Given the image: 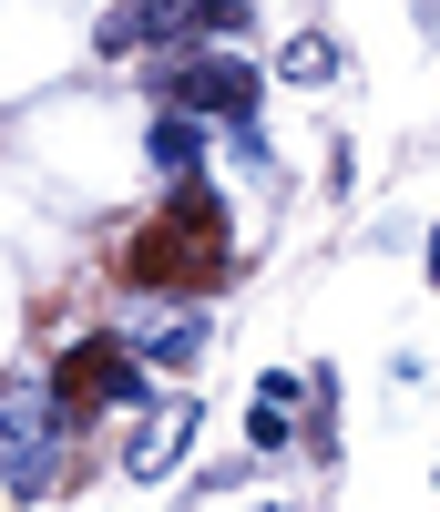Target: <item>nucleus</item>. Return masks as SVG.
Here are the masks:
<instances>
[{
    "label": "nucleus",
    "mask_w": 440,
    "mask_h": 512,
    "mask_svg": "<svg viewBox=\"0 0 440 512\" xmlns=\"http://www.w3.org/2000/svg\"><path fill=\"white\" fill-rule=\"evenodd\" d=\"M174 31H246V0H174Z\"/></svg>",
    "instance_id": "obj_10"
},
{
    "label": "nucleus",
    "mask_w": 440,
    "mask_h": 512,
    "mask_svg": "<svg viewBox=\"0 0 440 512\" xmlns=\"http://www.w3.org/2000/svg\"><path fill=\"white\" fill-rule=\"evenodd\" d=\"M52 400H62V420L134 410V400H144V359H134V338H72L62 369H52Z\"/></svg>",
    "instance_id": "obj_4"
},
{
    "label": "nucleus",
    "mask_w": 440,
    "mask_h": 512,
    "mask_svg": "<svg viewBox=\"0 0 440 512\" xmlns=\"http://www.w3.org/2000/svg\"><path fill=\"white\" fill-rule=\"evenodd\" d=\"M205 338H215L205 318H164V328L134 338V359H154V369H195V359H205Z\"/></svg>",
    "instance_id": "obj_7"
},
{
    "label": "nucleus",
    "mask_w": 440,
    "mask_h": 512,
    "mask_svg": "<svg viewBox=\"0 0 440 512\" xmlns=\"http://www.w3.org/2000/svg\"><path fill=\"white\" fill-rule=\"evenodd\" d=\"M195 420H205L195 400H154V420H144V431H134V441H123V472H134V482H154V472H164V461H174V451H185V441H195Z\"/></svg>",
    "instance_id": "obj_5"
},
{
    "label": "nucleus",
    "mask_w": 440,
    "mask_h": 512,
    "mask_svg": "<svg viewBox=\"0 0 440 512\" xmlns=\"http://www.w3.org/2000/svg\"><path fill=\"white\" fill-rule=\"evenodd\" d=\"M430 277H440V226H430Z\"/></svg>",
    "instance_id": "obj_11"
},
{
    "label": "nucleus",
    "mask_w": 440,
    "mask_h": 512,
    "mask_svg": "<svg viewBox=\"0 0 440 512\" xmlns=\"http://www.w3.org/2000/svg\"><path fill=\"white\" fill-rule=\"evenodd\" d=\"M226 256H236L226 246V205H215L205 185H185L134 246H123V277H134V287H215Z\"/></svg>",
    "instance_id": "obj_1"
},
{
    "label": "nucleus",
    "mask_w": 440,
    "mask_h": 512,
    "mask_svg": "<svg viewBox=\"0 0 440 512\" xmlns=\"http://www.w3.org/2000/svg\"><path fill=\"white\" fill-rule=\"evenodd\" d=\"M154 164H164L174 185H195V164H205V123L164 103V123H154Z\"/></svg>",
    "instance_id": "obj_6"
},
{
    "label": "nucleus",
    "mask_w": 440,
    "mask_h": 512,
    "mask_svg": "<svg viewBox=\"0 0 440 512\" xmlns=\"http://www.w3.org/2000/svg\"><path fill=\"white\" fill-rule=\"evenodd\" d=\"M287 400H297V379H256V410H246L256 451H277V441H287Z\"/></svg>",
    "instance_id": "obj_8"
},
{
    "label": "nucleus",
    "mask_w": 440,
    "mask_h": 512,
    "mask_svg": "<svg viewBox=\"0 0 440 512\" xmlns=\"http://www.w3.org/2000/svg\"><path fill=\"white\" fill-rule=\"evenodd\" d=\"M62 482V400L52 390H0V492L41 502Z\"/></svg>",
    "instance_id": "obj_3"
},
{
    "label": "nucleus",
    "mask_w": 440,
    "mask_h": 512,
    "mask_svg": "<svg viewBox=\"0 0 440 512\" xmlns=\"http://www.w3.org/2000/svg\"><path fill=\"white\" fill-rule=\"evenodd\" d=\"M267 512H277V502H267Z\"/></svg>",
    "instance_id": "obj_12"
},
{
    "label": "nucleus",
    "mask_w": 440,
    "mask_h": 512,
    "mask_svg": "<svg viewBox=\"0 0 440 512\" xmlns=\"http://www.w3.org/2000/svg\"><path fill=\"white\" fill-rule=\"evenodd\" d=\"M277 72H287V82H328V72H338V41H328V31H297L287 52H277Z\"/></svg>",
    "instance_id": "obj_9"
},
{
    "label": "nucleus",
    "mask_w": 440,
    "mask_h": 512,
    "mask_svg": "<svg viewBox=\"0 0 440 512\" xmlns=\"http://www.w3.org/2000/svg\"><path fill=\"white\" fill-rule=\"evenodd\" d=\"M164 103H174V113H195V123H226L236 154L267 164V134H256V103H267V82H256L246 62H226V52H174Z\"/></svg>",
    "instance_id": "obj_2"
}]
</instances>
